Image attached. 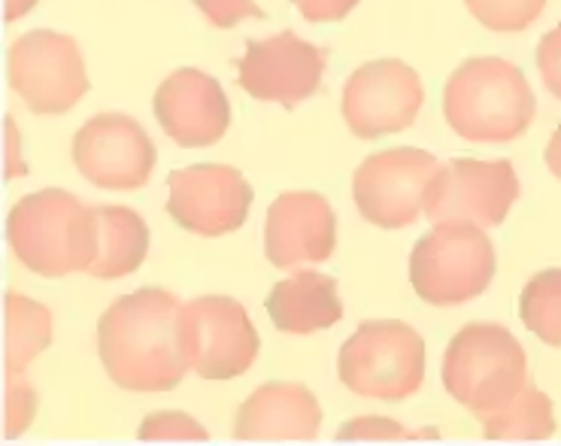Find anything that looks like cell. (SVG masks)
Returning <instances> with one entry per match:
<instances>
[{
    "instance_id": "1",
    "label": "cell",
    "mask_w": 561,
    "mask_h": 446,
    "mask_svg": "<svg viewBox=\"0 0 561 446\" xmlns=\"http://www.w3.org/2000/svg\"><path fill=\"white\" fill-rule=\"evenodd\" d=\"M98 355L118 389L170 392L192 368L185 304L158 286L122 295L98 322Z\"/></svg>"
},
{
    "instance_id": "2",
    "label": "cell",
    "mask_w": 561,
    "mask_h": 446,
    "mask_svg": "<svg viewBox=\"0 0 561 446\" xmlns=\"http://www.w3.org/2000/svg\"><path fill=\"white\" fill-rule=\"evenodd\" d=\"M537 98L523 67L497 55L468 58L444 85L446 125L468 144L501 146L528 134Z\"/></svg>"
},
{
    "instance_id": "3",
    "label": "cell",
    "mask_w": 561,
    "mask_h": 446,
    "mask_svg": "<svg viewBox=\"0 0 561 446\" xmlns=\"http://www.w3.org/2000/svg\"><path fill=\"white\" fill-rule=\"evenodd\" d=\"M7 240L31 274L49 279L77 271L89 274L98 255L94 207H85L65 188H39L13 204Z\"/></svg>"
},
{
    "instance_id": "4",
    "label": "cell",
    "mask_w": 561,
    "mask_h": 446,
    "mask_svg": "<svg viewBox=\"0 0 561 446\" xmlns=\"http://www.w3.org/2000/svg\"><path fill=\"white\" fill-rule=\"evenodd\" d=\"M444 389L477 420L507 408L528 382V358L513 331L497 322H470L444 353Z\"/></svg>"
},
{
    "instance_id": "5",
    "label": "cell",
    "mask_w": 561,
    "mask_h": 446,
    "mask_svg": "<svg viewBox=\"0 0 561 446\" xmlns=\"http://www.w3.org/2000/svg\"><path fill=\"white\" fill-rule=\"evenodd\" d=\"M337 374L358 398L407 401L425 382V341L401 319H367L340 346Z\"/></svg>"
},
{
    "instance_id": "6",
    "label": "cell",
    "mask_w": 561,
    "mask_h": 446,
    "mask_svg": "<svg viewBox=\"0 0 561 446\" xmlns=\"http://www.w3.org/2000/svg\"><path fill=\"white\" fill-rule=\"evenodd\" d=\"M495 279V247L483 228L440 222L410 252V283L425 304L458 307L480 298Z\"/></svg>"
},
{
    "instance_id": "7",
    "label": "cell",
    "mask_w": 561,
    "mask_h": 446,
    "mask_svg": "<svg viewBox=\"0 0 561 446\" xmlns=\"http://www.w3.org/2000/svg\"><path fill=\"white\" fill-rule=\"evenodd\" d=\"M10 89L37 116H65L89 94L82 49L58 31H27L10 46Z\"/></svg>"
},
{
    "instance_id": "8",
    "label": "cell",
    "mask_w": 561,
    "mask_h": 446,
    "mask_svg": "<svg viewBox=\"0 0 561 446\" xmlns=\"http://www.w3.org/2000/svg\"><path fill=\"white\" fill-rule=\"evenodd\" d=\"M440 168L437 158L416 146L374 152L353 176L355 207L377 228H407L425 213V197Z\"/></svg>"
},
{
    "instance_id": "9",
    "label": "cell",
    "mask_w": 561,
    "mask_h": 446,
    "mask_svg": "<svg viewBox=\"0 0 561 446\" xmlns=\"http://www.w3.org/2000/svg\"><path fill=\"white\" fill-rule=\"evenodd\" d=\"M519 197V176L507 158H453L446 161L425 197L431 222H465L497 228Z\"/></svg>"
},
{
    "instance_id": "10",
    "label": "cell",
    "mask_w": 561,
    "mask_h": 446,
    "mask_svg": "<svg viewBox=\"0 0 561 446\" xmlns=\"http://www.w3.org/2000/svg\"><path fill=\"white\" fill-rule=\"evenodd\" d=\"M425 106V85L416 67L398 58H379L355 67L343 85L340 113L362 140L407 131Z\"/></svg>"
},
{
    "instance_id": "11",
    "label": "cell",
    "mask_w": 561,
    "mask_h": 446,
    "mask_svg": "<svg viewBox=\"0 0 561 446\" xmlns=\"http://www.w3.org/2000/svg\"><path fill=\"white\" fill-rule=\"evenodd\" d=\"M70 158L77 171L98 188L134 192L149 183L158 149L134 116L98 113L73 134Z\"/></svg>"
},
{
    "instance_id": "12",
    "label": "cell",
    "mask_w": 561,
    "mask_h": 446,
    "mask_svg": "<svg viewBox=\"0 0 561 446\" xmlns=\"http://www.w3.org/2000/svg\"><path fill=\"white\" fill-rule=\"evenodd\" d=\"M185 341L201 380H234L255 365L262 350L247 307L228 295H201L185 304Z\"/></svg>"
},
{
    "instance_id": "13",
    "label": "cell",
    "mask_w": 561,
    "mask_h": 446,
    "mask_svg": "<svg viewBox=\"0 0 561 446\" xmlns=\"http://www.w3.org/2000/svg\"><path fill=\"white\" fill-rule=\"evenodd\" d=\"M325 49L300 39L295 31L252 39L237 61V85L264 104L295 106L313 98L325 77Z\"/></svg>"
},
{
    "instance_id": "14",
    "label": "cell",
    "mask_w": 561,
    "mask_h": 446,
    "mask_svg": "<svg viewBox=\"0 0 561 446\" xmlns=\"http://www.w3.org/2000/svg\"><path fill=\"white\" fill-rule=\"evenodd\" d=\"M168 213L197 237H222L247 222L252 185L231 164H192L168 176Z\"/></svg>"
},
{
    "instance_id": "15",
    "label": "cell",
    "mask_w": 561,
    "mask_h": 446,
    "mask_svg": "<svg viewBox=\"0 0 561 446\" xmlns=\"http://www.w3.org/2000/svg\"><path fill=\"white\" fill-rule=\"evenodd\" d=\"M337 247V216L319 192H283L264 219V255L279 271L322 264Z\"/></svg>"
},
{
    "instance_id": "16",
    "label": "cell",
    "mask_w": 561,
    "mask_h": 446,
    "mask_svg": "<svg viewBox=\"0 0 561 446\" xmlns=\"http://www.w3.org/2000/svg\"><path fill=\"white\" fill-rule=\"evenodd\" d=\"M152 106L161 131L183 149L219 144L231 125V104L219 79L197 67L173 70L158 85Z\"/></svg>"
},
{
    "instance_id": "17",
    "label": "cell",
    "mask_w": 561,
    "mask_h": 446,
    "mask_svg": "<svg viewBox=\"0 0 561 446\" xmlns=\"http://www.w3.org/2000/svg\"><path fill=\"white\" fill-rule=\"evenodd\" d=\"M322 408L304 382H264L240 404L234 416L237 441H313Z\"/></svg>"
},
{
    "instance_id": "18",
    "label": "cell",
    "mask_w": 561,
    "mask_h": 446,
    "mask_svg": "<svg viewBox=\"0 0 561 446\" xmlns=\"http://www.w3.org/2000/svg\"><path fill=\"white\" fill-rule=\"evenodd\" d=\"M264 307L271 313V322L286 334H316L343 319L337 279L316 271H298L276 283Z\"/></svg>"
},
{
    "instance_id": "19",
    "label": "cell",
    "mask_w": 561,
    "mask_h": 446,
    "mask_svg": "<svg viewBox=\"0 0 561 446\" xmlns=\"http://www.w3.org/2000/svg\"><path fill=\"white\" fill-rule=\"evenodd\" d=\"M98 225V255H94L89 276L94 279H122L140 271L149 252V225L131 207H94Z\"/></svg>"
},
{
    "instance_id": "20",
    "label": "cell",
    "mask_w": 561,
    "mask_h": 446,
    "mask_svg": "<svg viewBox=\"0 0 561 446\" xmlns=\"http://www.w3.org/2000/svg\"><path fill=\"white\" fill-rule=\"evenodd\" d=\"M7 374L15 377L53 343V310L19 291L7 295Z\"/></svg>"
},
{
    "instance_id": "21",
    "label": "cell",
    "mask_w": 561,
    "mask_h": 446,
    "mask_svg": "<svg viewBox=\"0 0 561 446\" xmlns=\"http://www.w3.org/2000/svg\"><path fill=\"white\" fill-rule=\"evenodd\" d=\"M483 434L489 441H549L556 434V410L547 392L525 382V389L507 408L485 416Z\"/></svg>"
},
{
    "instance_id": "22",
    "label": "cell",
    "mask_w": 561,
    "mask_h": 446,
    "mask_svg": "<svg viewBox=\"0 0 561 446\" xmlns=\"http://www.w3.org/2000/svg\"><path fill=\"white\" fill-rule=\"evenodd\" d=\"M519 319L540 343L561 346V267L540 271L525 283Z\"/></svg>"
},
{
    "instance_id": "23",
    "label": "cell",
    "mask_w": 561,
    "mask_h": 446,
    "mask_svg": "<svg viewBox=\"0 0 561 446\" xmlns=\"http://www.w3.org/2000/svg\"><path fill=\"white\" fill-rule=\"evenodd\" d=\"M468 13L495 34L531 27L547 10V0H465Z\"/></svg>"
},
{
    "instance_id": "24",
    "label": "cell",
    "mask_w": 561,
    "mask_h": 446,
    "mask_svg": "<svg viewBox=\"0 0 561 446\" xmlns=\"http://www.w3.org/2000/svg\"><path fill=\"white\" fill-rule=\"evenodd\" d=\"M434 441L437 432L434 428H422V432H410L401 422L389 420V416H358V420L346 422L337 428V441Z\"/></svg>"
},
{
    "instance_id": "25",
    "label": "cell",
    "mask_w": 561,
    "mask_h": 446,
    "mask_svg": "<svg viewBox=\"0 0 561 446\" xmlns=\"http://www.w3.org/2000/svg\"><path fill=\"white\" fill-rule=\"evenodd\" d=\"M137 437L140 441H209V432L188 413L164 410V413L146 416L137 428Z\"/></svg>"
},
{
    "instance_id": "26",
    "label": "cell",
    "mask_w": 561,
    "mask_h": 446,
    "mask_svg": "<svg viewBox=\"0 0 561 446\" xmlns=\"http://www.w3.org/2000/svg\"><path fill=\"white\" fill-rule=\"evenodd\" d=\"M37 413V392L31 382H19L10 377V392H7V437H19L31 428Z\"/></svg>"
},
{
    "instance_id": "27",
    "label": "cell",
    "mask_w": 561,
    "mask_h": 446,
    "mask_svg": "<svg viewBox=\"0 0 561 446\" xmlns=\"http://www.w3.org/2000/svg\"><path fill=\"white\" fill-rule=\"evenodd\" d=\"M192 3L207 15L213 27H234L243 19H264L255 0H192Z\"/></svg>"
},
{
    "instance_id": "28",
    "label": "cell",
    "mask_w": 561,
    "mask_h": 446,
    "mask_svg": "<svg viewBox=\"0 0 561 446\" xmlns=\"http://www.w3.org/2000/svg\"><path fill=\"white\" fill-rule=\"evenodd\" d=\"M535 65L540 70V79H543L547 92L561 101V25H556L540 37Z\"/></svg>"
},
{
    "instance_id": "29",
    "label": "cell",
    "mask_w": 561,
    "mask_h": 446,
    "mask_svg": "<svg viewBox=\"0 0 561 446\" xmlns=\"http://www.w3.org/2000/svg\"><path fill=\"white\" fill-rule=\"evenodd\" d=\"M298 7V13L313 22V25H328V22H340L353 13L358 0H291Z\"/></svg>"
},
{
    "instance_id": "30",
    "label": "cell",
    "mask_w": 561,
    "mask_h": 446,
    "mask_svg": "<svg viewBox=\"0 0 561 446\" xmlns=\"http://www.w3.org/2000/svg\"><path fill=\"white\" fill-rule=\"evenodd\" d=\"M7 131H10V180L27 173V168L19 161V128H15V118L7 116Z\"/></svg>"
},
{
    "instance_id": "31",
    "label": "cell",
    "mask_w": 561,
    "mask_h": 446,
    "mask_svg": "<svg viewBox=\"0 0 561 446\" xmlns=\"http://www.w3.org/2000/svg\"><path fill=\"white\" fill-rule=\"evenodd\" d=\"M543 158H547V168L552 171V176H556V180H561V125L556 128V131H552V137H549Z\"/></svg>"
},
{
    "instance_id": "32",
    "label": "cell",
    "mask_w": 561,
    "mask_h": 446,
    "mask_svg": "<svg viewBox=\"0 0 561 446\" xmlns=\"http://www.w3.org/2000/svg\"><path fill=\"white\" fill-rule=\"evenodd\" d=\"M37 7V0H7V19L10 22H19L22 15H27Z\"/></svg>"
}]
</instances>
